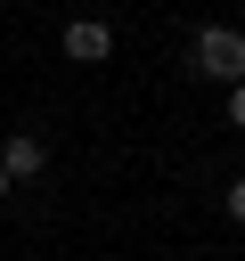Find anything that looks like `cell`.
Masks as SVG:
<instances>
[{
    "label": "cell",
    "mask_w": 245,
    "mask_h": 261,
    "mask_svg": "<svg viewBox=\"0 0 245 261\" xmlns=\"http://www.w3.org/2000/svg\"><path fill=\"white\" fill-rule=\"evenodd\" d=\"M196 73L237 90V82H245V33H237V24H204V33H196Z\"/></svg>",
    "instance_id": "1"
},
{
    "label": "cell",
    "mask_w": 245,
    "mask_h": 261,
    "mask_svg": "<svg viewBox=\"0 0 245 261\" xmlns=\"http://www.w3.org/2000/svg\"><path fill=\"white\" fill-rule=\"evenodd\" d=\"M65 57H74V65H106V57H114V33H106L98 16H74V24H65Z\"/></svg>",
    "instance_id": "2"
},
{
    "label": "cell",
    "mask_w": 245,
    "mask_h": 261,
    "mask_svg": "<svg viewBox=\"0 0 245 261\" xmlns=\"http://www.w3.org/2000/svg\"><path fill=\"white\" fill-rule=\"evenodd\" d=\"M41 163H49V155H41V139H33V130H8V147H0V171H8V188H16V179H33Z\"/></svg>",
    "instance_id": "3"
},
{
    "label": "cell",
    "mask_w": 245,
    "mask_h": 261,
    "mask_svg": "<svg viewBox=\"0 0 245 261\" xmlns=\"http://www.w3.org/2000/svg\"><path fill=\"white\" fill-rule=\"evenodd\" d=\"M229 122H237V130H245V82H237V90H229Z\"/></svg>",
    "instance_id": "4"
},
{
    "label": "cell",
    "mask_w": 245,
    "mask_h": 261,
    "mask_svg": "<svg viewBox=\"0 0 245 261\" xmlns=\"http://www.w3.org/2000/svg\"><path fill=\"white\" fill-rule=\"evenodd\" d=\"M229 212H237V220H245V179H237V188H229Z\"/></svg>",
    "instance_id": "5"
},
{
    "label": "cell",
    "mask_w": 245,
    "mask_h": 261,
    "mask_svg": "<svg viewBox=\"0 0 245 261\" xmlns=\"http://www.w3.org/2000/svg\"><path fill=\"white\" fill-rule=\"evenodd\" d=\"M0 196H8V171H0Z\"/></svg>",
    "instance_id": "6"
}]
</instances>
